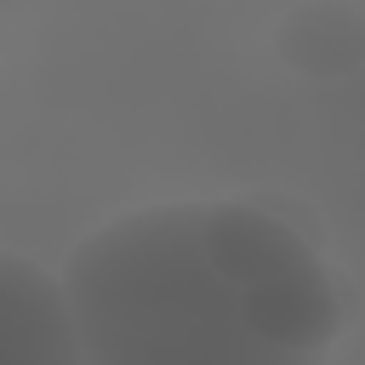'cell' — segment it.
Masks as SVG:
<instances>
[{
    "label": "cell",
    "mask_w": 365,
    "mask_h": 365,
    "mask_svg": "<svg viewBox=\"0 0 365 365\" xmlns=\"http://www.w3.org/2000/svg\"><path fill=\"white\" fill-rule=\"evenodd\" d=\"M0 365H86L63 274L0 251Z\"/></svg>",
    "instance_id": "7a4b0ae2"
},
{
    "label": "cell",
    "mask_w": 365,
    "mask_h": 365,
    "mask_svg": "<svg viewBox=\"0 0 365 365\" xmlns=\"http://www.w3.org/2000/svg\"><path fill=\"white\" fill-rule=\"evenodd\" d=\"M86 365H325L348 302L302 228L251 200H160L63 257Z\"/></svg>",
    "instance_id": "6da1fadb"
},
{
    "label": "cell",
    "mask_w": 365,
    "mask_h": 365,
    "mask_svg": "<svg viewBox=\"0 0 365 365\" xmlns=\"http://www.w3.org/2000/svg\"><path fill=\"white\" fill-rule=\"evenodd\" d=\"M274 57L302 80H342L365 63V17L342 0H308L279 17Z\"/></svg>",
    "instance_id": "3957f363"
}]
</instances>
